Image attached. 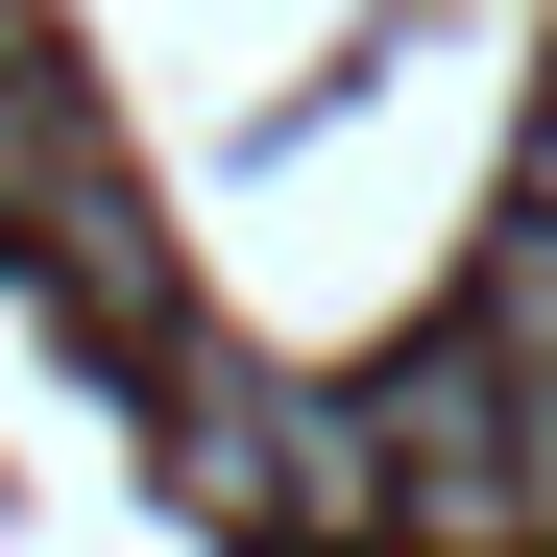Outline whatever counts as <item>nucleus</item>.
I'll return each mask as SVG.
<instances>
[{"label": "nucleus", "instance_id": "obj_1", "mask_svg": "<svg viewBox=\"0 0 557 557\" xmlns=\"http://www.w3.org/2000/svg\"><path fill=\"white\" fill-rule=\"evenodd\" d=\"M388 533L412 557H557V388L533 363H485V339H436V363H388Z\"/></svg>", "mask_w": 557, "mask_h": 557}, {"label": "nucleus", "instance_id": "obj_2", "mask_svg": "<svg viewBox=\"0 0 557 557\" xmlns=\"http://www.w3.org/2000/svg\"><path fill=\"white\" fill-rule=\"evenodd\" d=\"M170 485H195L219 533H388V412H339V388H243V363H219V388H195V436H170Z\"/></svg>", "mask_w": 557, "mask_h": 557}, {"label": "nucleus", "instance_id": "obj_3", "mask_svg": "<svg viewBox=\"0 0 557 557\" xmlns=\"http://www.w3.org/2000/svg\"><path fill=\"white\" fill-rule=\"evenodd\" d=\"M0 219H49V267L98 315H146V219H122V170H98V122L49 98V73H0Z\"/></svg>", "mask_w": 557, "mask_h": 557}, {"label": "nucleus", "instance_id": "obj_4", "mask_svg": "<svg viewBox=\"0 0 557 557\" xmlns=\"http://www.w3.org/2000/svg\"><path fill=\"white\" fill-rule=\"evenodd\" d=\"M460 339H485V363H533V388H557V219L509 195V243H485V315H460Z\"/></svg>", "mask_w": 557, "mask_h": 557}, {"label": "nucleus", "instance_id": "obj_5", "mask_svg": "<svg viewBox=\"0 0 557 557\" xmlns=\"http://www.w3.org/2000/svg\"><path fill=\"white\" fill-rule=\"evenodd\" d=\"M533 219H557V122H533Z\"/></svg>", "mask_w": 557, "mask_h": 557}]
</instances>
